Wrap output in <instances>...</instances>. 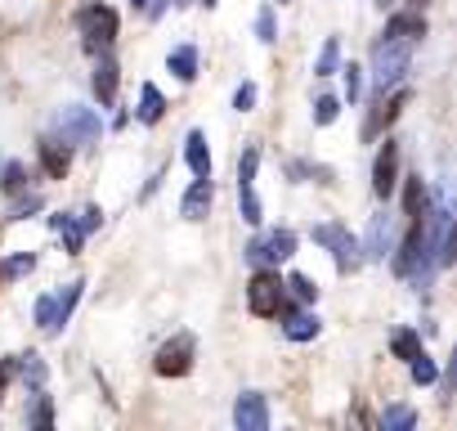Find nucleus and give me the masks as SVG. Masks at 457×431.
<instances>
[{
  "label": "nucleus",
  "mask_w": 457,
  "mask_h": 431,
  "mask_svg": "<svg viewBox=\"0 0 457 431\" xmlns=\"http://www.w3.org/2000/svg\"><path fill=\"white\" fill-rule=\"evenodd\" d=\"M77 28H81V41L90 55H108V46L121 32V19L112 5H86V10H77Z\"/></svg>",
  "instance_id": "1"
},
{
  "label": "nucleus",
  "mask_w": 457,
  "mask_h": 431,
  "mask_svg": "<svg viewBox=\"0 0 457 431\" xmlns=\"http://www.w3.org/2000/svg\"><path fill=\"white\" fill-rule=\"evenodd\" d=\"M54 135H59L63 144H72V148H90V144H99L104 122H99L95 108L68 104V108H59V117H54Z\"/></svg>",
  "instance_id": "2"
},
{
  "label": "nucleus",
  "mask_w": 457,
  "mask_h": 431,
  "mask_svg": "<svg viewBox=\"0 0 457 431\" xmlns=\"http://www.w3.org/2000/svg\"><path fill=\"white\" fill-rule=\"evenodd\" d=\"M247 306H252V315H261V319L287 315V310H292V306H287V283H283L274 270H256L252 283H247Z\"/></svg>",
  "instance_id": "3"
},
{
  "label": "nucleus",
  "mask_w": 457,
  "mask_h": 431,
  "mask_svg": "<svg viewBox=\"0 0 457 431\" xmlns=\"http://www.w3.org/2000/svg\"><path fill=\"white\" fill-rule=\"evenodd\" d=\"M408 55H412V41L381 37V41H377V50H372V86H377V90H390V86L403 77Z\"/></svg>",
  "instance_id": "4"
},
{
  "label": "nucleus",
  "mask_w": 457,
  "mask_h": 431,
  "mask_svg": "<svg viewBox=\"0 0 457 431\" xmlns=\"http://www.w3.org/2000/svg\"><path fill=\"white\" fill-rule=\"evenodd\" d=\"M314 243L332 252V261H337L341 275H354V270L363 266V243H359L345 225H314Z\"/></svg>",
  "instance_id": "5"
},
{
  "label": "nucleus",
  "mask_w": 457,
  "mask_h": 431,
  "mask_svg": "<svg viewBox=\"0 0 457 431\" xmlns=\"http://www.w3.org/2000/svg\"><path fill=\"white\" fill-rule=\"evenodd\" d=\"M287 257H296V234L292 230H265L247 243V266L252 270H274Z\"/></svg>",
  "instance_id": "6"
},
{
  "label": "nucleus",
  "mask_w": 457,
  "mask_h": 431,
  "mask_svg": "<svg viewBox=\"0 0 457 431\" xmlns=\"http://www.w3.org/2000/svg\"><path fill=\"white\" fill-rule=\"evenodd\" d=\"M193 351H197V342H193L188 333H179V337H170V342L157 351L153 368H157L162 377H184V373L193 368Z\"/></svg>",
  "instance_id": "7"
},
{
  "label": "nucleus",
  "mask_w": 457,
  "mask_h": 431,
  "mask_svg": "<svg viewBox=\"0 0 457 431\" xmlns=\"http://www.w3.org/2000/svg\"><path fill=\"white\" fill-rule=\"evenodd\" d=\"M395 184H399V144L386 139L381 153H377V162H372V193L377 198H390Z\"/></svg>",
  "instance_id": "8"
},
{
  "label": "nucleus",
  "mask_w": 457,
  "mask_h": 431,
  "mask_svg": "<svg viewBox=\"0 0 457 431\" xmlns=\"http://www.w3.org/2000/svg\"><path fill=\"white\" fill-rule=\"evenodd\" d=\"M390 234H395V216L372 211V225H368V239H363V261H386L390 257Z\"/></svg>",
  "instance_id": "9"
},
{
  "label": "nucleus",
  "mask_w": 457,
  "mask_h": 431,
  "mask_svg": "<svg viewBox=\"0 0 457 431\" xmlns=\"http://www.w3.org/2000/svg\"><path fill=\"white\" fill-rule=\"evenodd\" d=\"M234 422H238V431H265V427H270V404H265V395H261V391H243L238 404H234Z\"/></svg>",
  "instance_id": "10"
},
{
  "label": "nucleus",
  "mask_w": 457,
  "mask_h": 431,
  "mask_svg": "<svg viewBox=\"0 0 457 431\" xmlns=\"http://www.w3.org/2000/svg\"><path fill=\"white\" fill-rule=\"evenodd\" d=\"M211 202H215V184H211V175H206V180H193L188 193H184V202H179L184 221H206V216H211Z\"/></svg>",
  "instance_id": "11"
},
{
  "label": "nucleus",
  "mask_w": 457,
  "mask_h": 431,
  "mask_svg": "<svg viewBox=\"0 0 457 431\" xmlns=\"http://www.w3.org/2000/svg\"><path fill=\"white\" fill-rule=\"evenodd\" d=\"M117 86H121V68H117V59L99 55V63H95V99H99L104 108H112V104H117Z\"/></svg>",
  "instance_id": "12"
},
{
  "label": "nucleus",
  "mask_w": 457,
  "mask_h": 431,
  "mask_svg": "<svg viewBox=\"0 0 457 431\" xmlns=\"http://www.w3.org/2000/svg\"><path fill=\"white\" fill-rule=\"evenodd\" d=\"M403 104H408V90H399V95H390L386 104H377V113H368V117H363V139H377V135L399 117V108H403Z\"/></svg>",
  "instance_id": "13"
},
{
  "label": "nucleus",
  "mask_w": 457,
  "mask_h": 431,
  "mask_svg": "<svg viewBox=\"0 0 457 431\" xmlns=\"http://www.w3.org/2000/svg\"><path fill=\"white\" fill-rule=\"evenodd\" d=\"M41 166H46V175L63 180V175H68V166H72V144H63L59 135L41 139Z\"/></svg>",
  "instance_id": "14"
},
{
  "label": "nucleus",
  "mask_w": 457,
  "mask_h": 431,
  "mask_svg": "<svg viewBox=\"0 0 457 431\" xmlns=\"http://www.w3.org/2000/svg\"><path fill=\"white\" fill-rule=\"evenodd\" d=\"M184 162H188V171H193L197 180L211 175V148H206V135H202V131H188V139H184Z\"/></svg>",
  "instance_id": "15"
},
{
  "label": "nucleus",
  "mask_w": 457,
  "mask_h": 431,
  "mask_svg": "<svg viewBox=\"0 0 457 431\" xmlns=\"http://www.w3.org/2000/svg\"><path fill=\"white\" fill-rule=\"evenodd\" d=\"M283 333H287L292 342H314V337L323 333V319H319V315H310V310H287Z\"/></svg>",
  "instance_id": "16"
},
{
  "label": "nucleus",
  "mask_w": 457,
  "mask_h": 431,
  "mask_svg": "<svg viewBox=\"0 0 457 431\" xmlns=\"http://www.w3.org/2000/svg\"><path fill=\"white\" fill-rule=\"evenodd\" d=\"M135 117H139L144 126L162 122V117H166V95H162L157 86H144V90H139V108H135Z\"/></svg>",
  "instance_id": "17"
},
{
  "label": "nucleus",
  "mask_w": 457,
  "mask_h": 431,
  "mask_svg": "<svg viewBox=\"0 0 457 431\" xmlns=\"http://www.w3.org/2000/svg\"><path fill=\"white\" fill-rule=\"evenodd\" d=\"M50 225H54V234L63 239V248L68 252H81V243H86V230H81V221H77V216H50Z\"/></svg>",
  "instance_id": "18"
},
{
  "label": "nucleus",
  "mask_w": 457,
  "mask_h": 431,
  "mask_svg": "<svg viewBox=\"0 0 457 431\" xmlns=\"http://www.w3.org/2000/svg\"><path fill=\"white\" fill-rule=\"evenodd\" d=\"M386 37H395V41H417V37H426V19H421V14H395V19L386 23Z\"/></svg>",
  "instance_id": "19"
},
{
  "label": "nucleus",
  "mask_w": 457,
  "mask_h": 431,
  "mask_svg": "<svg viewBox=\"0 0 457 431\" xmlns=\"http://www.w3.org/2000/svg\"><path fill=\"white\" fill-rule=\"evenodd\" d=\"M166 68H170L179 81H193V77H197V50H193V46H175V50L166 55Z\"/></svg>",
  "instance_id": "20"
},
{
  "label": "nucleus",
  "mask_w": 457,
  "mask_h": 431,
  "mask_svg": "<svg viewBox=\"0 0 457 431\" xmlns=\"http://www.w3.org/2000/svg\"><path fill=\"white\" fill-rule=\"evenodd\" d=\"M19 377H23V386L37 395V391H46V359L41 355H19Z\"/></svg>",
  "instance_id": "21"
},
{
  "label": "nucleus",
  "mask_w": 457,
  "mask_h": 431,
  "mask_svg": "<svg viewBox=\"0 0 457 431\" xmlns=\"http://www.w3.org/2000/svg\"><path fill=\"white\" fill-rule=\"evenodd\" d=\"M430 207V198H426V184L417 180V175H408L403 180V216H408V221H417V216Z\"/></svg>",
  "instance_id": "22"
},
{
  "label": "nucleus",
  "mask_w": 457,
  "mask_h": 431,
  "mask_svg": "<svg viewBox=\"0 0 457 431\" xmlns=\"http://www.w3.org/2000/svg\"><path fill=\"white\" fill-rule=\"evenodd\" d=\"M37 324H41L46 333H59V328H63V315H59V292H46V297L37 301Z\"/></svg>",
  "instance_id": "23"
},
{
  "label": "nucleus",
  "mask_w": 457,
  "mask_h": 431,
  "mask_svg": "<svg viewBox=\"0 0 457 431\" xmlns=\"http://www.w3.org/2000/svg\"><path fill=\"white\" fill-rule=\"evenodd\" d=\"M390 351H395V359H403V364H412V359L421 355V337H417L412 328H399V333L390 337Z\"/></svg>",
  "instance_id": "24"
},
{
  "label": "nucleus",
  "mask_w": 457,
  "mask_h": 431,
  "mask_svg": "<svg viewBox=\"0 0 457 431\" xmlns=\"http://www.w3.org/2000/svg\"><path fill=\"white\" fill-rule=\"evenodd\" d=\"M412 422H417L412 404H390V409L381 413V427H386V431H408Z\"/></svg>",
  "instance_id": "25"
},
{
  "label": "nucleus",
  "mask_w": 457,
  "mask_h": 431,
  "mask_svg": "<svg viewBox=\"0 0 457 431\" xmlns=\"http://www.w3.org/2000/svg\"><path fill=\"white\" fill-rule=\"evenodd\" d=\"M341 68V41L332 37L328 46H323V55H319V63H314V77H332Z\"/></svg>",
  "instance_id": "26"
},
{
  "label": "nucleus",
  "mask_w": 457,
  "mask_h": 431,
  "mask_svg": "<svg viewBox=\"0 0 457 431\" xmlns=\"http://www.w3.org/2000/svg\"><path fill=\"white\" fill-rule=\"evenodd\" d=\"M341 117V99L337 95H319L314 99V126H332Z\"/></svg>",
  "instance_id": "27"
},
{
  "label": "nucleus",
  "mask_w": 457,
  "mask_h": 431,
  "mask_svg": "<svg viewBox=\"0 0 457 431\" xmlns=\"http://www.w3.org/2000/svg\"><path fill=\"white\" fill-rule=\"evenodd\" d=\"M238 202H243V221H247V225H261V216H265V207H261V198H256V184L238 189Z\"/></svg>",
  "instance_id": "28"
},
{
  "label": "nucleus",
  "mask_w": 457,
  "mask_h": 431,
  "mask_svg": "<svg viewBox=\"0 0 457 431\" xmlns=\"http://www.w3.org/2000/svg\"><path fill=\"white\" fill-rule=\"evenodd\" d=\"M32 270H37V257L32 252H19V257H10L5 266H0V279H23Z\"/></svg>",
  "instance_id": "29"
},
{
  "label": "nucleus",
  "mask_w": 457,
  "mask_h": 431,
  "mask_svg": "<svg viewBox=\"0 0 457 431\" xmlns=\"http://www.w3.org/2000/svg\"><path fill=\"white\" fill-rule=\"evenodd\" d=\"M435 377H439V364H435V359L421 351V355L412 359V382H417V386H430Z\"/></svg>",
  "instance_id": "30"
},
{
  "label": "nucleus",
  "mask_w": 457,
  "mask_h": 431,
  "mask_svg": "<svg viewBox=\"0 0 457 431\" xmlns=\"http://www.w3.org/2000/svg\"><path fill=\"white\" fill-rule=\"evenodd\" d=\"M256 166H261V148H247V153H243V162H238V189L256 184Z\"/></svg>",
  "instance_id": "31"
},
{
  "label": "nucleus",
  "mask_w": 457,
  "mask_h": 431,
  "mask_svg": "<svg viewBox=\"0 0 457 431\" xmlns=\"http://www.w3.org/2000/svg\"><path fill=\"white\" fill-rule=\"evenodd\" d=\"M23 184H28V166H23V162H10V166H5V180H0V189H5V193H23Z\"/></svg>",
  "instance_id": "32"
},
{
  "label": "nucleus",
  "mask_w": 457,
  "mask_h": 431,
  "mask_svg": "<svg viewBox=\"0 0 457 431\" xmlns=\"http://www.w3.org/2000/svg\"><path fill=\"white\" fill-rule=\"evenodd\" d=\"M256 37H261L265 46L278 41V19H274V10H261V14H256Z\"/></svg>",
  "instance_id": "33"
},
{
  "label": "nucleus",
  "mask_w": 457,
  "mask_h": 431,
  "mask_svg": "<svg viewBox=\"0 0 457 431\" xmlns=\"http://www.w3.org/2000/svg\"><path fill=\"white\" fill-rule=\"evenodd\" d=\"M28 422H32V427H50V422H54V409H50V395H41V391H37V404L28 409Z\"/></svg>",
  "instance_id": "34"
},
{
  "label": "nucleus",
  "mask_w": 457,
  "mask_h": 431,
  "mask_svg": "<svg viewBox=\"0 0 457 431\" xmlns=\"http://www.w3.org/2000/svg\"><path fill=\"white\" fill-rule=\"evenodd\" d=\"M287 175H314L319 184L332 180V171H328V166H314V162H287Z\"/></svg>",
  "instance_id": "35"
},
{
  "label": "nucleus",
  "mask_w": 457,
  "mask_h": 431,
  "mask_svg": "<svg viewBox=\"0 0 457 431\" xmlns=\"http://www.w3.org/2000/svg\"><path fill=\"white\" fill-rule=\"evenodd\" d=\"M287 288H292L301 301H319V288H314V279H310V275H292V279H287Z\"/></svg>",
  "instance_id": "36"
},
{
  "label": "nucleus",
  "mask_w": 457,
  "mask_h": 431,
  "mask_svg": "<svg viewBox=\"0 0 457 431\" xmlns=\"http://www.w3.org/2000/svg\"><path fill=\"white\" fill-rule=\"evenodd\" d=\"M345 95H350L354 104L363 99V68H359V63H350V68H345Z\"/></svg>",
  "instance_id": "37"
},
{
  "label": "nucleus",
  "mask_w": 457,
  "mask_h": 431,
  "mask_svg": "<svg viewBox=\"0 0 457 431\" xmlns=\"http://www.w3.org/2000/svg\"><path fill=\"white\" fill-rule=\"evenodd\" d=\"M439 266H457V221L448 225V239H444V252H439Z\"/></svg>",
  "instance_id": "38"
},
{
  "label": "nucleus",
  "mask_w": 457,
  "mask_h": 431,
  "mask_svg": "<svg viewBox=\"0 0 457 431\" xmlns=\"http://www.w3.org/2000/svg\"><path fill=\"white\" fill-rule=\"evenodd\" d=\"M234 108H238V113H252V108H256V86H252V81H247V86H238Z\"/></svg>",
  "instance_id": "39"
},
{
  "label": "nucleus",
  "mask_w": 457,
  "mask_h": 431,
  "mask_svg": "<svg viewBox=\"0 0 457 431\" xmlns=\"http://www.w3.org/2000/svg\"><path fill=\"white\" fill-rule=\"evenodd\" d=\"M14 373H19V355H10V359H0V400H5V386L14 382Z\"/></svg>",
  "instance_id": "40"
},
{
  "label": "nucleus",
  "mask_w": 457,
  "mask_h": 431,
  "mask_svg": "<svg viewBox=\"0 0 457 431\" xmlns=\"http://www.w3.org/2000/svg\"><path fill=\"white\" fill-rule=\"evenodd\" d=\"M77 221H81V230H86V234H95V230L104 225V211H99V207H86V211L77 216Z\"/></svg>",
  "instance_id": "41"
},
{
  "label": "nucleus",
  "mask_w": 457,
  "mask_h": 431,
  "mask_svg": "<svg viewBox=\"0 0 457 431\" xmlns=\"http://www.w3.org/2000/svg\"><path fill=\"white\" fill-rule=\"evenodd\" d=\"M439 386H444V395H453V391H457V351H453V359H448V368L439 373Z\"/></svg>",
  "instance_id": "42"
},
{
  "label": "nucleus",
  "mask_w": 457,
  "mask_h": 431,
  "mask_svg": "<svg viewBox=\"0 0 457 431\" xmlns=\"http://www.w3.org/2000/svg\"><path fill=\"white\" fill-rule=\"evenodd\" d=\"M37 207H41V198H28V202H14V211H10V216H14V221H28V216H32Z\"/></svg>",
  "instance_id": "43"
},
{
  "label": "nucleus",
  "mask_w": 457,
  "mask_h": 431,
  "mask_svg": "<svg viewBox=\"0 0 457 431\" xmlns=\"http://www.w3.org/2000/svg\"><path fill=\"white\" fill-rule=\"evenodd\" d=\"M130 5H135V10H148V5H153V0H130Z\"/></svg>",
  "instance_id": "44"
},
{
  "label": "nucleus",
  "mask_w": 457,
  "mask_h": 431,
  "mask_svg": "<svg viewBox=\"0 0 457 431\" xmlns=\"http://www.w3.org/2000/svg\"><path fill=\"white\" fill-rule=\"evenodd\" d=\"M202 5H220V0H202Z\"/></svg>",
  "instance_id": "45"
},
{
  "label": "nucleus",
  "mask_w": 457,
  "mask_h": 431,
  "mask_svg": "<svg viewBox=\"0 0 457 431\" xmlns=\"http://www.w3.org/2000/svg\"><path fill=\"white\" fill-rule=\"evenodd\" d=\"M278 5H283V0H278Z\"/></svg>",
  "instance_id": "46"
}]
</instances>
